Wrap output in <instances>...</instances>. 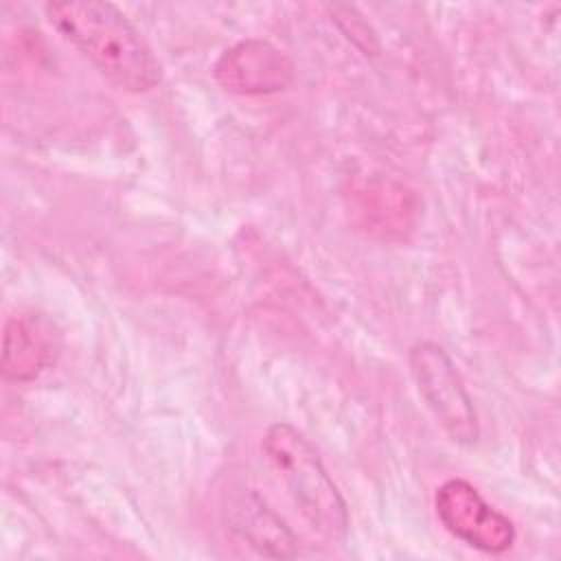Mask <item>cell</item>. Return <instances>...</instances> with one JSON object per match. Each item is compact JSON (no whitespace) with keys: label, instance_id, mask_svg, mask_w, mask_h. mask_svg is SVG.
<instances>
[{"label":"cell","instance_id":"6da1fadb","mask_svg":"<svg viewBox=\"0 0 561 561\" xmlns=\"http://www.w3.org/2000/svg\"><path fill=\"white\" fill-rule=\"evenodd\" d=\"M50 26L72 44L107 81L125 92H147L162 79V66L127 15L101 0H64L44 7Z\"/></svg>","mask_w":561,"mask_h":561},{"label":"cell","instance_id":"7a4b0ae2","mask_svg":"<svg viewBox=\"0 0 561 561\" xmlns=\"http://www.w3.org/2000/svg\"><path fill=\"white\" fill-rule=\"evenodd\" d=\"M263 451L305 522L327 539H344L348 530V508L316 447L289 423H274L265 430Z\"/></svg>","mask_w":561,"mask_h":561},{"label":"cell","instance_id":"3957f363","mask_svg":"<svg viewBox=\"0 0 561 561\" xmlns=\"http://www.w3.org/2000/svg\"><path fill=\"white\" fill-rule=\"evenodd\" d=\"M408 366L421 399L445 434L462 447L476 445L480 438L478 412L447 351L436 342H419L408 353Z\"/></svg>","mask_w":561,"mask_h":561},{"label":"cell","instance_id":"277c9868","mask_svg":"<svg viewBox=\"0 0 561 561\" xmlns=\"http://www.w3.org/2000/svg\"><path fill=\"white\" fill-rule=\"evenodd\" d=\"M434 508L445 530L476 550L502 554L515 543L513 522L462 478H449L436 489Z\"/></svg>","mask_w":561,"mask_h":561},{"label":"cell","instance_id":"5b68a950","mask_svg":"<svg viewBox=\"0 0 561 561\" xmlns=\"http://www.w3.org/2000/svg\"><path fill=\"white\" fill-rule=\"evenodd\" d=\"M217 83L239 96H263L287 90L296 79V66L267 39H243L219 55L213 66Z\"/></svg>","mask_w":561,"mask_h":561},{"label":"cell","instance_id":"8992f818","mask_svg":"<svg viewBox=\"0 0 561 561\" xmlns=\"http://www.w3.org/2000/svg\"><path fill=\"white\" fill-rule=\"evenodd\" d=\"M59 351V331L46 316L15 313L4 327L2 375L11 381H33L57 362Z\"/></svg>","mask_w":561,"mask_h":561},{"label":"cell","instance_id":"52a82bcc","mask_svg":"<svg viewBox=\"0 0 561 561\" xmlns=\"http://www.w3.org/2000/svg\"><path fill=\"white\" fill-rule=\"evenodd\" d=\"M230 528L265 557H294L296 535L285 522L265 504L261 495L245 489L239 491L228 504Z\"/></svg>","mask_w":561,"mask_h":561}]
</instances>
